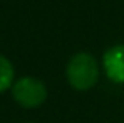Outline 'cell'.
Returning a JSON list of instances; mask_svg holds the SVG:
<instances>
[{
  "mask_svg": "<svg viewBox=\"0 0 124 123\" xmlns=\"http://www.w3.org/2000/svg\"><path fill=\"white\" fill-rule=\"evenodd\" d=\"M65 76L74 89L77 91L91 89L99 78L97 62L89 52H77L76 56H72V59L67 64Z\"/></svg>",
  "mask_w": 124,
  "mask_h": 123,
  "instance_id": "cell-1",
  "label": "cell"
},
{
  "mask_svg": "<svg viewBox=\"0 0 124 123\" xmlns=\"http://www.w3.org/2000/svg\"><path fill=\"white\" fill-rule=\"evenodd\" d=\"M12 96L22 108H39L47 98V88L40 79L25 76L14 83Z\"/></svg>",
  "mask_w": 124,
  "mask_h": 123,
  "instance_id": "cell-2",
  "label": "cell"
},
{
  "mask_svg": "<svg viewBox=\"0 0 124 123\" xmlns=\"http://www.w3.org/2000/svg\"><path fill=\"white\" fill-rule=\"evenodd\" d=\"M104 71L111 81L124 84V46H114L104 52Z\"/></svg>",
  "mask_w": 124,
  "mask_h": 123,
  "instance_id": "cell-3",
  "label": "cell"
},
{
  "mask_svg": "<svg viewBox=\"0 0 124 123\" xmlns=\"http://www.w3.org/2000/svg\"><path fill=\"white\" fill-rule=\"evenodd\" d=\"M14 83V66L5 56L0 54V93L7 91Z\"/></svg>",
  "mask_w": 124,
  "mask_h": 123,
  "instance_id": "cell-4",
  "label": "cell"
}]
</instances>
